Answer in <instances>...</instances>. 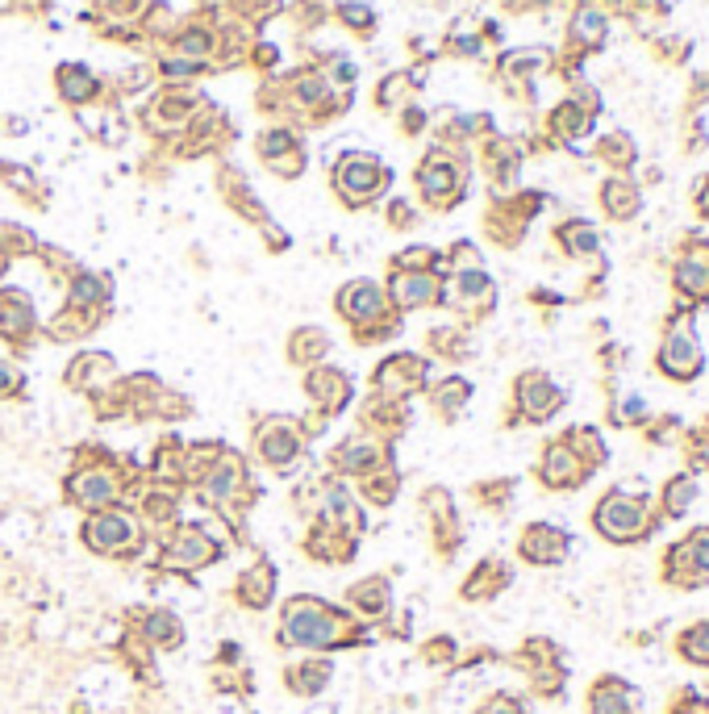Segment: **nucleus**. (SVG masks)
Listing matches in <instances>:
<instances>
[{"mask_svg":"<svg viewBox=\"0 0 709 714\" xmlns=\"http://www.w3.org/2000/svg\"><path fill=\"white\" fill-rule=\"evenodd\" d=\"M0 268H4V259H0Z\"/></svg>","mask_w":709,"mask_h":714,"instance_id":"nucleus-64","label":"nucleus"},{"mask_svg":"<svg viewBox=\"0 0 709 714\" xmlns=\"http://www.w3.org/2000/svg\"><path fill=\"white\" fill-rule=\"evenodd\" d=\"M338 314L351 322L359 338H393L396 331V317L389 314V298L384 289L372 284V280H351L338 289Z\"/></svg>","mask_w":709,"mask_h":714,"instance_id":"nucleus-8","label":"nucleus"},{"mask_svg":"<svg viewBox=\"0 0 709 714\" xmlns=\"http://www.w3.org/2000/svg\"><path fill=\"white\" fill-rule=\"evenodd\" d=\"M513 489H517V480L513 476H493V480H480L472 489V497L484 506V510H493V515H505L513 501Z\"/></svg>","mask_w":709,"mask_h":714,"instance_id":"nucleus-48","label":"nucleus"},{"mask_svg":"<svg viewBox=\"0 0 709 714\" xmlns=\"http://www.w3.org/2000/svg\"><path fill=\"white\" fill-rule=\"evenodd\" d=\"M276 564L272 560H255L251 569H242V573L234 576V602L242 606V610H268L272 602H276Z\"/></svg>","mask_w":709,"mask_h":714,"instance_id":"nucleus-26","label":"nucleus"},{"mask_svg":"<svg viewBox=\"0 0 709 714\" xmlns=\"http://www.w3.org/2000/svg\"><path fill=\"white\" fill-rule=\"evenodd\" d=\"M430 351H438L443 359H463L472 351V338L455 326H438V331H430Z\"/></svg>","mask_w":709,"mask_h":714,"instance_id":"nucleus-52","label":"nucleus"},{"mask_svg":"<svg viewBox=\"0 0 709 714\" xmlns=\"http://www.w3.org/2000/svg\"><path fill=\"white\" fill-rule=\"evenodd\" d=\"M672 652L689 669H709V618H692L672 635Z\"/></svg>","mask_w":709,"mask_h":714,"instance_id":"nucleus-35","label":"nucleus"},{"mask_svg":"<svg viewBox=\"0 0 709 714\" xmlns=\"http://www.w3.org/2000/svg\"><path fill=\"white\" fill-rule=\"evenodd\" d=\"M209 46H214V39H209V34H200V30H188V34H184V39L176 42L179 55H188L193 63L205 60V55H209Z\"/></svg>","mask_w":709,"mask_h":714,"instance_id":"nucleus-56","label":"nucleus"},{"mask_svg":"<svg viewBox=\"0 0 709 714\" xmlns=\"http://www.w3.org/2000/svg\"><path fill=\"white\" fill-rule=\"evenodd\" d=\"M706 694H709V681H706Z\"/></svg>","mask_w":709,"mask_h":714,"instance_id":"nucleus-63","label":"nucleus"},{"mask_svg":"<svg viewBox=\"0 0 709 714\" xmlns=\"http://www.w3.org/2000/svg\"><path fill=\"white\" fill-rule=\"evenodd\" d=\"M510 585H513L510 560H501V555H484V560H476L472 564V573L463 576L459 597L472 602V606H480V602H497Z\"/></svg>","mask_w":709,"mask_h":714,"instance_id":"nucleus-22","label":"nucleus"},{"mask_svg":"<svg viewBox=\"0 0 709 714\" xmlns=\"http://www.w3.org/2000/svg\"><path fill=\"white\" fill-rule=\"evenodd\" d=\"M417 656H422L426 669H455L459 664V643H455V635H430Z\"/></svg>","mask_w":709,"mask_h":714,"instance_id":"nucleus-50","label":"nucleus"},{"mask_svg":"<svg viewBox=\"0 0 709 714\" xmlns=\"http://www.w3.org/2000/svg\"><path fill=\"white\" fill-rule=\"evenodd\" d=\"M255 447H259V459H263L268 468L288 473L293 459L301 456V426H296L293 418H268V422L259 426Z\"/></svg>","mask_w":709,"mask_h":714,"instance_id":"nucleus-16","label":"nucleus"},{"mask_svg":"<svg viewBox=\"0 0 709 714\" xmlns=\"http://www.w3.org/2000/svg\"><path fill=\"white\" fill-rule=\"evenodd\" d=\"M447 298H455L451 305H459V310H468V314H476V317L493 314L497 284L489 280V272H484V268H480V272H455Z\"/></svg>","mask_w":709,"mask_h":714,"instance_id":"nucleus-29","label":"nucleus"},{"mask_svg":"<svg viewBox=\"0 0 709 714\" xmlns=\"http://www.w3.org/2000/svg\"><path fill=\"white\" fill-rule=\"evenodd\" d=\"M284 690L293 697H321L335 681V660L321 652H305L301 660L284 664Z\"/></svg>","mask_w":709,"mask_h":714,"instance_id":"nucleus-23","label":"nucleus"},{"mask_svg":"<svg viewBox=\"0 0 709 714\" xmlns=\"http://www.w3.org/2000/svg\"><path fill=\"white\" fill-rule=\"evenodd\" d=\"M555 247L564 251L568 259H597L601 256V235H597V226L585 218H568L555 226Z\"/></svg>","mask_w":709,"mask_h":714,"instance_id":"nucleus-34","label":"nucleus"},{"mask_svg":"<svg viewBox=\"0 0 709 714\" xmlns=\"http://www.w3.org/2000/svg\"><path fill=\"white\" fill-rule=\"evenodd\" d=\"M606 34H610V18H606L601 9L580 4V9L571 13V42H576V46L597 51V46H606Z\"/></svg>","mask_w":709,"mask_h":714,"instance_id":"nucleus-40","label":"nucleus"},{"mask_svg":"<svg viewBox=\"0 0 709 714\" xmlns=\"http://www.w3.org/2000/svg\"><path fill=\"white\" fill-rule=\"evenodd\" d=\"M451 268H455V272H480V268H484V259H480V251H476L472 242H455V247H451Z\"/></svg>","mask_w":709,"mask_h":714,"instance_id":"nucleus-57","label":"nucleus"},{"mask_svg":"<svg viewBox=\"0 0 709 714\" xmlns=\"http://www.w3.org/2000/svg\"><path fill=\"white\" fill-rule=\"evenodd\" d=\"M589 527L597 536L613 543V548H643L664 531V522L655 515V501L643 485H610L606 494L597 497L589 515Z\"/></svg>","mask_w":709,"mask_h":714,"instance_id":"nucleus-2","label":"nucleus"},{"mask_svg":"<svg viewBox=\"0 0 709 714\" xmlns=\"http://www.w3.org/2000/svg\"><path fill=\"white\" fill-rule=\"evenodd\" d=\"M443 301H447V284L438 272H393L389 280V305H396L401 314L422 305H443Z\"/></svg>","mask_w":709,"mask_h":714,"instance_id":"nucleus-19","label":"nucleus"},{"mask_svg":"<svg viewBox=\"0 0 709 714\" xmlns=\"http://www.w3.org/2000/svg\"><path fill=\"white\" fill-rule=\"evenodd\" d=\"M226 555V543L205 531V527H179L172 531V539H163V552H159V569L163 573H179V576H193L200 569H209Z\"/></svg>","mask_w":709,"mask_h":714,"instance_id":"nucleus-10","label":"nucleus"},{"mask_svg":"<svg viewBox=\"0 0 709 714\" xmlns=\"http://www.w3.org/2000/svg\"><path fill=\"white\" fill-rule=\"evenodd\" d=\"M417 188H422V197L430 201V205H451L459 197V167H455L451 159L430 155L422 163V172H417Z\"/></svg>","mask_w":709,"mask_h":714,"instance_id":"nucleus-31","label":"nucleus"},{"mask_svg":"<svg viewBox=\"0 0 709 714\" xmlns=\"http://www.w3.org/2000/svg\"><path fill=\"white\" fill-rule=\"evenodd\" d=\"M692 214L701 221H709V172L697 180V188H692Z\"/></svg>","mask_w":709,"mask_h":714,"instance_id":"nucleus-60","label":"nucleus"},{"mask_svg":"<svg viewBox=\"0 0 709 714\" xmlns=\"http://www.w3.org/2000/svg\"><path fill=\"white\" fill-rule=\"evenodd\" d=\"M552 130L559 139H585L592 130V113H585L576 100H564V105L552 113Z\"/></svg>","mask_w":709,"mask_h":714,"instance_id":"nucleus-47","label":"nucleus"},{"mask_svg":"<svg viewBox=\"0 0 709 714\" xmlns=\"http://www.w3.org/2000/svg\"><path fill=\"white\" fill-rule=\"evenodd\" d=\"M18 389H21V372L9 359H0V397H13Z\"/></svg>","mask_w":709,"mask_h":714,"instance_id":"nucleus-61","label":"nucleus"},{"mask_svg":"<svg viewBox=\"0 0 709 714\" xmlns=\"http://www.w3.org/2000/svg\"><path fill=\"white\" fill-rule=\"evenodd\" d=\"M510 405H513L510 426H517V422H526V426H547V422L568 405V393H564V385H555L552 372L526 368V372L513 377Z\"/></svg>","mask_w":709,"mask_h":714,"instance_id":"nucleus-7","label":"nucleus"},{"mask_svg":"<svg viewBox=\"0 0 709 714\" xmlns=\"http://www.w3.org/2000/svg\"><path fill=\"white\" fill-rule=\"evenodd\" d=\"M372 639L375 631L368 623H359L347 606H335L317 594H293L280 606V652H351V648H368Z\"/></svg>","mask_w":709,"mask_h":714,"instance_id":"nucleus-1","label":"nucleus"},{"mask_svg":"<svg viewBox=\"0 0 709 714\" xmlns=\"http://www.w3.org/2000/svg\"><path fill=\"white\" fill-rule=\"evenodd\" d=\"M597 159L613 167V172H622V176H631V167L639 163V147H634L631 134H622V130H613L606 139L597 142Z\"/></svg>","mask_w":709,"mask_h":714,"instance_id":"nucleus-42","label":"nucleus"},{"mask_svg":"<svg viewBox=\"0 0 709 714\" xmlns=\"http://www.w3.org/2000/svg\"><path fill=\"white\" fill-rule=\"evenodd\" d=\"M326 351H330V335H326L321 326H305V331H296L293 343H288V356H293L296 364H305V368H314Z\"/></svg>","mask_w":709,"mask_h":714,"instance_id":"nucleus-46","label":"nucleus"},{"mask_svg":"<svg viewBox=\"0 0 709 714\" xmlns=\"http://www.w3.org/2000/svg\"><path fill=\"white\" fill-rule=\"evenodd\" d=\"M130 627L155 648V652H179L184 648V618L172 610V606H146V610H134L130 615Z\"/></svg>","mask_w":709,"mask_h":714,"instance_id":"nucleus-20","label":"nucleus"},{"mask_svg":"<svg viewBox=\"0 0 709 714\" xmlns=\"http://www.w3.org/2000/svg\"><path fill=\"white\" fill-rule=\"evenodd\" d=\"M67 385L72 389H100L105 380H113V356H105V351H84L67 364Z\"/></svg>","mask_w":709,"mask_h":714,"instance_id":"nucleus-39","label":"nucleus"},{"mask_svg":"<svg viewBox=\"0 0 709 714\" xmlns=\"http://www.w3.org/2000/svg\"><path fill=\"white\" fill-rule=\"evenodd\" d=\"M335 468L351 476H372L384 468V447L372 435H351L342 447H335Z\"/></svg>","mask_w":709,"mask_h":714,"instance_id":"nucleus-32","label":"nucleus"},{"mask_svg":"<svg viewBox=\"0 0 709 714\" xmlns=\"http://www.w3.org/2000/svg\"><path fill=\"white\" fill-rule=\"evenodd\" d=\"M335 184L351 205H363V201H372L389 184V172L372 155H347L335 167Z\"/></svg>","mask_w":709,"mask_h":714,"instance_id":"nucleus-18","label":"nucleus"},{"mask_svg":"<svg viewBox=\"0 0 709 714\" xmlns=\"http://www.w3.org/2000/svg\"><path fill=\"white\" fill-rule=\"evenodd\" d=\"M363 494H368V501H375V506H389V501L396 497V473H393V468H380V473H372V476H368V489H363Z\"/></svg>","mask_w":709,"mask_h":714,"instance_id":"nucleus-54","label":"nucleus"},{"mask_svg":"<svg viewBox=\"0 0 709 714\" xmlns=\"http://www.w3.org/2000/svg\"><path fill=\"white\" fill-rule=\"evenodd\" d=\"M338 18L347 21V25H351V30H372V9H368V4H338Z\"/></svg>","mask_w":709,"mask_h":714,"instance_id":"nucleus-58","label":"nucleus"},{"mask_svg":"<svg viewBox=\"0 0 709 714\" xmlns=\"http://www.w3.org/2000/svg\"><path fill=\"white\" fill-rule=\"evenodd\" d=\"M472 714H534L531 711V697L513 694V690H493L476 702Z\"/></svg>","mask_w":709,"mask_h":714,"instance_id":"nucleus-51","label":"nucleus"},{"mask_svg":"<svg viewBox=\"0 0 709 714\" xmlns=\"http://www.w3.org/2000/svg\"><path fill=\"white\" fill-rule=\"evenodd\" d=\"M468 401H472V380L468 377H443L438 385L430 389V405L434 414L443 418V422H455V418L468 410Z\"/></svg>","mask_w":709,"mask_h":714,"instance_id":"nucleus-38","label":"nucleus"},{"mask_svg":"<svg viewBox=\"0 0 709 714\" xmlns=\"http://www.w3.org/2000/svg\"><path fill=\"white\" fill-rule=\"evenodd\" d=\"M651 501H655V515H659V522H680V518L692 515V506L701 501V480L692 473H668L664 480H659V489L651 494Z\"/></svg>","mask_w":709,"mask_h":714,"instance_id":"nucleus-21","label":"nucleus"},{"mask_svg":"<svg viewBox=\"0 0 709 714\" xmlns=\"http://www.w3.org/2000/svg\"><path fill=\"white\" fill-rule=\"evenodd\" d=\"M25 335H34V305L18 289H4L0 293V338L21 343Z\"/></svg>","mask_w":709,"mask_h":714,"instance_id":"nucleus-37","label":"nucleus"},{"mask_svg":"<svg viewBox=\"0 0 709 714\" xmlns=\"http://www.w3.org/2000/svg\"><path fill=\"white\" fill-rule=\"evenodd\" d=\"M321 97H326V84H321V76H301V79H296V100H301V105H317Z\"/></svg>","mask_w":709,"mask_h":714,"instance_id":"nucleus-59","label":"nucleus"},{"mask_svg":"<svg viewBox=\"0 0 709 714\" xmlns=\"http://www.w3.org/2000/svg\"><path fill=\"white\" fill-rule=\"evenodd\" d=\"M118 652L130 673L142 677V681H155V648H151L134 627H126V635L118 639Z\"/></svg>","mask_w":709,"mask_h":714,"instance_id":"nucleus-41","label":"nucleus"},{"mask_svg":"<svg viewBox=\"0 0 709 714\" xmlns=\"http://www.w3.org/2000/svg\"><path fill=\"white\" fill-rule=\"evenodd\" d=\"M422 510L430 518V536H434V552L438 560H455V552L463 548V522H459V510L447 489H426L422 494Z\"/></svg>","mask_w":709,"mask_h":714,"instance_id":"nucleus-14","label":"nucleus"},{"mask_svg":"<svg viewBox=\"0 0 709 714\" xmlns=\"http://www.w3.org/2000/svg\"><path fill=\"white\" fill-rule=\"evenodd\" d=\"M209 681H214L217 694H251V685H255V677H251L234 643H221L217 660L209 664Z\"/></svg>","mask_w":709,"mask_h":714,"instance_id":"nucleus-33","label":"nucleus"},{"mask_svg":"<svg viewBox=\"0 0 709 714\" xmlns=\"http://www.w3.org/2000/svg\"><path fill=\"white\" fill-rule=\"evenodd\" d=\"M672 298H676V305H689V310H706L709 305V238L697 235V230L676 242Z\"/></svg>","mask_w":709,"mask_h":714,"instance_id":"nucleus-9","label":"nucleus"},{"mask_svg":"<svg viewBox=\"0 0 709 714\" xmlns=\"http://www.w3.org/2000/svg\"><path fill=\"white\" fill-rule=\"evenodd\" d=\"M426 377H430V364L422 356H405L401 351V356H389L375 368V393L389 397V401H405L414 389L426 385Z\"/></svg>","mask_w":709,"mask_h":714,"instance_id":"nucleus-17","label":"nucleus"},{"mask_svg":"<svg viewBox=\"0 0 709 714\" xmlns=\"http://www.w3.org/2000/svg\"><path fill=\"white\" fill-rule=\"evenodd\" d=\"M513 552L531 569H559V564H568L571 555V531L559 527V522H547V518H534L517 531Z\"/></svg>","mask_w":709,"mask_h":714,"instance_id":"nucleus-12","label":"nucleus"},{"mask_svg":"<svg viewBox=\"0 0 709 714\" xmlns=\"http://www.w3.org/2000/svg\"><path fill=\"white\" fill-rule=\"evenodd\" d=\"M534 476H538V485H543L547 494H576V489H585L592 480L589 464L576 456V447H571L564 435H555L543 443L538 464H534Z\"/></svg>","mask_w":709,"mask_h":714,"instance_id":"nucleus-11","label":"nucleus"},{"mask_svg":"<svg viewBox=\"0 0 709 714\" xmlns=\"http://www.w3.org/2000/svg\"><path fill=\"white\" fill-rule=\"evenodd\" d=\"M655 377H664L668 385H697L706 377L709 356L701 331H697V310L689 305H672L664 322H659V343H655V356H651Z\"/></svg>","mask_w":709,"mask_h":714,"instance_id":"nucleus-3","label":"nucleus"},{"mask_svg":"<svg viewBox=\"0 0 709 714\" xmlns=\"http://www.w3.org/2000/svg\"><path fill=\"white\" fill-rule=\"evenodd\" d=\"M697 426H701V431H706V435H709V414L701 418V422H697Z\"/></svg>","mask_w":709,"mask_h":714,"instance_id":"nucleus-62","label":"nucleus"},{"mask_svg":"<svg viewBox=\"0 0 709 714\" xmlns=\"http://www.w3.org/2000/svg\"><path fill=\"white\" fill-rule=\"evenodd\" d=\"M585 714H643V690L622 673H601L585 690Z\"/></svg>","mask_w":709,"mask_h":714,"instance_id":"nucleus-13","label":"nucleus"},{"mask_svg":"<svg viewBox=\"0 0 709 714\" xmlns=\"http://www.w3.org/2000/svg\"><path fill=\"white\" fill-rule=\"evenodd\" d=\"M659 585L676 594L709 589V522H697L685 536H676L659 555Z\"/></svg>","mask_w":709,"mask_h":714,"instance_id":"nucleus-4","label":"nucleus"},{"mask_svg":"<svg viewBox=\"0 0 709 714\" xmlns=\"http://www.w3.org/2000/svg\"><path fill=\"white\" fill-rule=\"evenodd\" d=\"M305 393L314 397V405L321 410V414H338V410L351 401V377L338 372V368L317 364V368L305 372Z\"/></svg>","mask_w":709,"mask_h":714,"instance_id":"nucleus-28","label":"nucleus"},{"mask_svg":"<svg viewBox=\"0 0 709 714\" xmlns=\"http://www.w3.org/2000/svg\"><path fill=\"white\" fill-rule=\"evenodd\" d=\"M79 539L88 552L105 555V560H134L142 552V527L118 506L92 510L79 527Z\"/></svg>","mask_w":709,"mask_h":714,"instance_id":"nucleus-6","label":"nucleus"},{"mask_svg":"<svg viewBox=\"0 0 709 714\" xmlns=\"http://www.w3.org/2000/svg\"><path fill=\"white\" fill-rule=\"evenodd\" d=\"M510 664L517 673L526 677V685H531L534 697H543V702H555V697H564L568 690V656L564 648L547 639V635H531V639H522L517 648H513Z\"/></svg>","mask_w":709,"mask_h":714,"instance_id":"nucleus-5","label":"nucleus"},{"mask_svg":"<svg viewBox=\"0 0 709 714\" xmlns=\"http://www.w3.org/2000/svg\"><path fill=\"white\" fill-rule=\"evenodd\" d=\"M242 480H247V464L242 456H217L209 464V473L200 476V501L209 506H234L238 494H242Z\"/></svg>","mask_w":709,"mask_h":714,"instance_id":"nucleus-25","label":"nucleus"},{"mask_svg":"<svg viewBox=\"0 0 709 714\" xmlns=\"http://www.w3.org/2000/svg\"><path fill=\"white\" fill-rule=\"evenodd\" d=\"M342 606H347L359 623H368V627L375 631V627H380V623L396 610V606H393V581H389V576H380V573L359 576L351 589H347V602H342Z\"/></svg>","mask_w":709,"mask_h":714,"instance_id":"nucleus-15","label":"nucleus"},{"mask_svg":"<svg viewBox=\"0 0 709 714\" xmlns=\"http://www.w3.org/2000/svg\"><path fill=\"white\" fill-rule=\"evenodd\" d=\"M118 494H121V480L109 468H79L67 480V501H76L79 510H88V515L113 506Z\"/></svg>","mask_w":709,"mask_h":714,"instance_id":"nucleus-24","label":"nucleus"},{"mask_svg":"<svg viewBox=\"0 0 709 714\" xmlns=\"http://www.w3.org/2000/svg\"><path fill=\"white\" fill-rule=\"evenodd\" d=\"M639 435H643V443L647 447H676L680 443V435H685V418L680 414H651L643 426H639Z\"/></svg>","mask_w":709,"mask_h":714,"instance_id":"nucleus-43","label":"nucleus"},{"mask_svg":"<svg viewBox=\"0 0 709 714\" xmlns=\"http://www.w3.org/2000/svg\"><path fill=\"white\" fill-rule=\"evenodd\" d=\"M564 439H568L571 447H576V456L589 464V473L597 476L606 464L613 459V452H610V439H606V431L601 426H589V422H580V426H568L564 431Z\"/></svg>","mask_w":709,"mask_h":714,"instance_id":"nucleus-36","label":"nucleus"},{"mask_svg":"<svg viewBox=\"0 0 709 714\" xmlns=\"http://www.w3.org/2000/svg\"><path fill=\"white\" fill-rule=\"evenodd\" d=\"M680 456H685V473H692L697 480L709 476V435L701 426H685V435H680Z\"/></svg>","mask_w":709,"mask_h":714,"instance_id":"nucleus-45","label":"nucleus"},{"mask_svg":"<svg viewBox=\"0 0 709 714\" xmlns=\"http://www.w3.org/2000/svg\"><path fill=\"white\" fill-rule=\"evenodd\" d=\"M59 88H63V97L79 105V100H88L97 93V79H92V72H84V67H63Z\"/></svg>","mask_w":709,"mask_h":714,"instance_id":"nucleus-53","label":"nucleus"},{"mask_svg":"<svg viewBox=\"0 0 709 714\" xmlns=\"http://www.w3.org/2000/svg\"><path fill=\"white\" fill-rule=\"evenodd\" d=\"M651 418V405L643 397H610V410H606V422H610L613 431H639L643 422Z\"/></svg>","mask_w":709,"mask_h":714,"instance_id":"nucleus-44","label":"nucleus"},{"mask_svg":"<svg viewBox=\"0 0 709 714\" xmlns=\"http://www.w3.org/2000/svg\"><path fill=\"white\" fill-rule=\"evenodd\" d=\"M109 298V280L100 277H76L67 289V310H97Z\"/></svg>","mask_w":709,"mask_h":714,"instance_id":"nucleus-49","label":"nucleus"},{"mask_svg":"<svg viewBox=\"0 0 709 714\" xmlns=\"http://www.w3.org/2000/svg\"><path fill=\"white\" fill-rule=\"evenodd\" d=\"M664 714H709V694H697V690H676L668 702V711Z\"/></svg>","mask_w":709,"mask_h":714,"instance_id":"nucleus-55","label":"nucleus"},{"mask_svg":"<svg viewBox=\"0 0 709 714\" xmlns=\"http://www.w3.org/2000/svg\"><path fill=\"white\" fill-rule=\"evenodd\" d=\"M597 201H601V214L610 221H634L643 214V184L631 176H622V172H613V176L601 184Z\"/></svg>","mask_w":709,"mask_h":714,"instance_id":"nucleus-27","label":"nucleus"},{"mask_svg":"<svg viewBox=\"0 0 709 714\" xmlns=\"http://www.w3.org/2000/svg\"><path fill=\"white\" fill-rule=\"evenodd\" d=\"M354 548H359V539L330 527V522H317L305 536V555L317 564H347V560H354Z\"/></svg>","mask_w":709,"mask_h":714,"instance_id":"nucleus-30","label":"nucleus"}]
</instances>
